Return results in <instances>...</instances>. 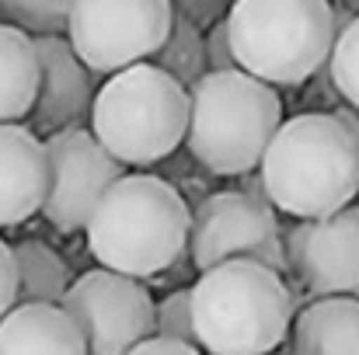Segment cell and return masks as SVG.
Masks as SVG:
<instances>
[{
	"instance_id": "52a82bcc",
	"label": "cell",
	"mask_w": 359,
	"mask_h": 355,
	"mask_svg": "<svg viewBox=\"0 0 359 355\" xmlns=\"http://www.w3.org/2000/svg\"><path fill=\"white\" fill-rule=\"evenodd\" d=\"M171 21L168 0H77L63 39L91 74L116 77L161 53Z\"/></svg>"
},
{
	"instance_id": "d6986e66",
	"label": "cell",
	"mask_w": 359,
	"mask_h": 355,
	"mask_svg": "<svg viewBox=\"0 0 359 355\" xmlns=\"http://www.w3.org/2000/svg\"><path fill=\"white\" fill-rule=\"evenodd\" d=\"M70 7V0H0V18L28 39H49L67 32Z\"/></svg>"
},
{
	"instance_id": "ffe728a7",
	"label": "cell",
	"mask_w": 359,
	"mask_h": 355,
	"mask_svg": "<svg viewBox=\"0 0 359 355\" xmlns=\"http://www.w3.org/2000/svg\"><path fill=\"white\" fill-rule=\"evenodd\" d=\"M328 74H332V84L342 95L346 109H353L359 116V11L349 21V28H342L335 35V46L328 56Z\"/></svg>"
},
{
	"instance_id": "44dd1931",
	"label": "cell",
	"mask_w": 359,
	"mask_h": 355,
	"mask_svg": "<svg viewBox=\"0 0 359 355\" xmlns=\"http://www.w3.org/2000/svg\"><path fill=\"white\" fill-rule=\"evenodd\" d=\"M154 338H168V342L196 345V331H192V300H189V289H178V293L164 296V300L154 307Z\"/></svg>"
},
{
	"instance_id": "5bb4252c",
	"label": "cell",
	"mask_w": 359,
	"mask_h": 355,
	"mask_svg": "<svg viewBox=\"0 0 359 355\" xmlns=\"http://www.w3.org/2000/svg\"><path fill=\"white\" fill-rule=\"evenodd\" d=\"M0 355H88V345L63 307L18 303L0 321Z\"/></svg>"
},
{
	"instance_id": "7c38bea8",
	"label": "cell",
	"mask_w": 359,
	"mask_h": 355,
	"mask_svg": "<svg viewBox=\"0 0 359 355\" xmlns=\"http://www.w3.org/2000/svg\"><path fill=\"white\" fill-rule=\"evenodd\" d=\"M35 56H39V98L32 109V132L53 136L63 129H81V122L91 118L95 105L91 70L74 56L63 35L35 39Z\"/></svg>"
},
{
	"instance_id": "8fae6325",
	"label": "cell",
	"mask_w": 359,
	"mask_h": 355,
	"mask_svg": "<svg viewBox=\"0 0 359 355\" xmlns=\"http://www.w3.org/2000/svg\"><path fill=\"white\" fill-rule=\"evenodd\" d=\"M283 251L314 300L359 296V206L293 223L283 234Z\"/></svg>"
},
{
	"instance_id": "cb8c5ba5",
	"label": "cell",
	"mask_w": 359,
	"mask_h": 355,
	"mask_svg": "<svg viewBox=\"0 0 359 355\" xmlns=\"http://www.w3.org/2000/svg\"><path fill=\"white\" fill-rule=\"evenodd\" d=\"M175 11L182 18H189L199 32L213 28L217 21H224V4L220 0H185V4H175Z\"/></svg>"
},
{
	"instance_id": "8992f818",
	"label": "cell",
	"mask_w": 359,
	"mask_h": 355,
	"mask_svg": "<svg viewBox=\"0 0 359 355\" xmlns=\"http://www.w3.org/2000/svg\"><path fill=\"white\" fill-rule=\"evenodd\" d=\"M189 132V91L154 63L129 67L102 84L91 105V136L122 167L171 157Z\"/></svg>"
},
{
	"instance_id": "484cf974",
	"label": "cell",
	"mask_w": 359,
	"mask_h": 355,
	"mask_svg": "<svg viewBox=\"0 0 359 355\" xmlns=\"http://www.w3.org/2000/svg\"><path fill=\"white\" fill-rule=\"evenodd\" d=\"M335 116L342 118V125H346V129L353 132V139H356V150H359V116L353 112V109H339Z\"/></svg>"
},
{
	"instance_id": "2e32d148",
	"label": "cell",
	"mask_w": 359,
	"mask_h": 355,
	"mask_svg": "<svg viewBox=\"0 0 359 355\" xmlns=\"http://www.w3.org/2000/svg\"><path fill=\"white\" fill-rule=\"evenodd\" d=\"M39 98L35 39L0 21V125H21Z\"/></svg>"
},
{
	"instance_id": "ac0fdd59",
	"label": "cell",
	"mask_w": 359,
	"mask_h": 355,
	"mask_svg": "<svg viewBox=\"0 0 359 355\" xmlns=\"http://www.w3.org/2000/svg\"><path fill=\"white\" fill-rule=\"evenodd\" d=\"M175 7V4H171ZM157 70H164L168 77H175L185 91H192L203 77H206V49H203V32L182 18L175 11V21H171V32H168V42L161 46V53L154 56Z\"/></svg>"
},
{
	"instance_id": "30bf717a",
	"label": "cell",
	"mask_w": 359,
	"mask_h": 355,
	"mask_svg": "<svg viewBox=\"0 0 359 355\" xmlns=\"http://www.w3.org/2000/svg\"><path fill=\"white\" fill-rule=\"evenodd\" d=\"M42 143L49 160V188L42 202L46 223L60 234L88 230L98 202L119 178H126V167L112 153H105V146L84 125L53 132Z\"/></svg>"
},
{
	"instance_id": "e0dca14e",
	"label": "cell",
	"mask_w": 359,
	"mask_h": 355,
	"mask_svg": "<svg viewBox=\"0 0 359 355\" xmlns=\"http://www.w3.org/2000/svg\"><path fill=\"white\" fill-rule=\"evenodd\" d=\"M11 251H14V265H18V303L60 307L74 282L67 261L42 240H21Z\"/></svg>"
},
{
	"instance_id": "6da1fadb",
	"label": "cell",
	"mask_w": 359,
	"mask_h": 355,
	"mask_svg": "<svg viewBox=\"0 0 359 355\" xmlns=\"http://www.w3.org/2000/svg\"><path fill=\"white\" fill-rule=\"evenodd\" d=\"M258 181L265 202L293 220H321L359 195V150L335 112L286 118L272 136Z\"/></svg>"
},
{
	"instance_id": "7402d4cb",
	"label": "cell",
	"mask_w": 359,
	"mask_h": 355,
	"mask_svg": "<svg viewBox=\"0 0 359 355\" xmlns=\"http://www.w3.org/2000/svg\"><path fill=\"white\" fill-rule=\"evenodd\" d=\"M203 49H206V74L238 70V60H234V49H231V35H227V21H217L203 35Z\"/></svg>"
},
{
	"instance_id": "5b68a950",
	"label": "cell",
	"mask_w": 359,
	"mask_h": 355,
	"mask_svg": "<svg viewBox=\"0 0 359 355\" xmlns=\"http://www.w3.org/2000/svg\"><path fill=\"white\" fill-rule=\"evenodd\" d=\"M224 21L238 70L269 88L304 84L335 46V14L325 0H238Z\"/></svg>"
},
{
	"instance_id": "d4e9b609",
	"label": "cell",
	"mask_w": 359,
	"mask_h": 355,
	"mask_svg": "<svg viewBox=\"0 0 359 355\" xmlns=\"http://www.w3.org/2000/svg\"><path fill=\"white\" fill-rule=\"evenodd\" d=\"M129 355H203V352L196 345H182V342H168V338H147Z\"/></svg>"
},
{
	"instance_id": "9c48e42d",
	"label": "cell",
	"mask_w": 359,
	"mask_h": 355,
	"mask_svg": "<svg viewBox=\"0 0 359 355\" xmlns=\"http://www.w3.org/2000/svg\"><path fill=\"white\" fill-rule=\"evenodd\" d=\"M63 314L84 335L88 355H129L154 338V300L147 286L116 272L95 268L70 282Z\"/></svg>"
},
{
	"instance_id": "603a6c76",
	"label": "cell",
	"mask_w": 359,
	"mask_h": 355,
	"mask_svg": "<svg viewBox=\"0 0 359 355\" xmlns=\"http://www.w3.org/2000/svg\"><path fill=\"white\" fill-rule=\"evenodd\" d=\"M18 307V265L11 244L0 240V321Z\"/></svg>"
},
{
	"instance_id": "4fadbf2b",
	"label": "cell",
	"mask_w": 359,
	"mask_h": 355,
	"mask_svg": "<svg viewBox=\"0 0 359 355\" xmlns=\"http://www.w3.org/2000/svg\"><path fill=\"white\" fill-rule=\"evenodd\" d=\"M46 188V143L28 125H0V227H18L42 213Z\"/></svg>"
},
{
	"instance_id": "277c9868",
	"label": "cell",
	"mask_w": 359,
	"mask_h": 355,
	"mask_svg": "<svg viewBox=\"0 0 359 355\" xmlns=\"http://www.w3.org/2000/svg\"><path fill=\"white\" fill-rule=\"evenodd\" d=\"M283 125L279 95L241 74H206L189 91V153L210 171L248 178Z\"/></svg>"
},
{
	"instance_id": "3957f363",
	"label": "cell",
	"mask_w": 359,
	"mask_h": 355,
	"mask_svg": "<svg viewBox=\"0 0 359 355\" xmlns=\"http://www.w3.org/2000/svg\"><path fill=\"white\" fill-rule=\"evenodd\" d=\"M189 300L196 345L210 355H276L293 328L286 279L255 261H227L199 272Z\"/></svg>"
},
{
	"instance_id": "7a4b0ae2",
	"label": "cell",
	"mask_w": 359,
	"mask_h": 355,
	"mask_svg": "<svg viewBox=\"0 0 359 355\" xmlns=\"http://www.w3.org/2000/svg\"><path fill=\"white\" fill-rule=\"evenodd\" d=\"M189 227V202L171 181L157 174H126L98 202L84 234L105 272L150 279L182 258Z\"/></svg>"
},
{
	"instance_id": "ba28073f",
	"label": "cell",
	"mask_w": 359,
	"mask_h": 355,
	"mask_svg": "<svg viewBox=\"0 0 359 355\" xmlns=\"http://www.w3.org/2000/svg\"><path fill=\"white\" fill-rule=\"evenodd\" d=\"M189 254L199 272H210L227 261H255L276 275H290L279 216L269 202L244 195L241 188L206 195L192 209Z\"/></svg>"
},
{
	"instance_id": "9a60e30c",
	"label": "cell",
	"mask_w": 359,
	"mask_h": 355,
	"mask_svg": "<svg viewBox=\"0 0 359 355\" xmlns=\"http://www.w3.org/2000/svg\"><path fill=\"white\" fill-rule=\"evenodd\" d=\"M293 355H359V296L311 300L290 328Z\"/></svg>"
}]
</instances>
